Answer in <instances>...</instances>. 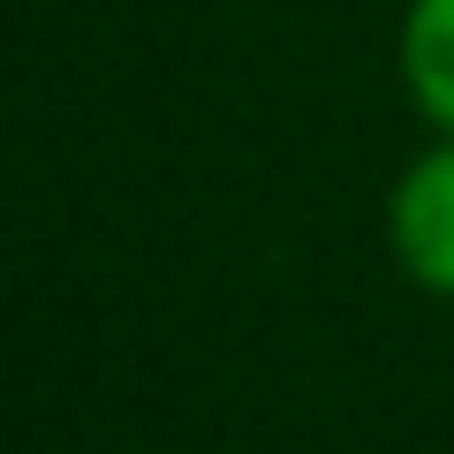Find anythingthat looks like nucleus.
<instances>
[{
    "label": "nucleus",
    "mask_w": 454,
    "mask_h": 454,
    "mask_svg": "<svg viewBox=\"0 0 454 454\" xmlns=\"http://www.w3.org/2000/svg\"><path fill=\"white\" fill-rule=\"evenodd\" d=\"M394 265L424 295H454V137H432L387 190Z\"/></svg>",
    "instance_id": "1"
},
{
    "label": "nucleus",
    "mask_w": 454,
    "mask_h": 454,
    "mask_svg": "<svg viewBox=\"0 0 454 454\" xmlns=\"http://www.w3.org/2000/svg\"><path fill=\"white\" fill-rule=\"evenodd\" d=\"M394 61H402L409 106H417L439 137H454V0H409Z\"/></svg>",
    "instance_id": "2"
}]
</instances>
